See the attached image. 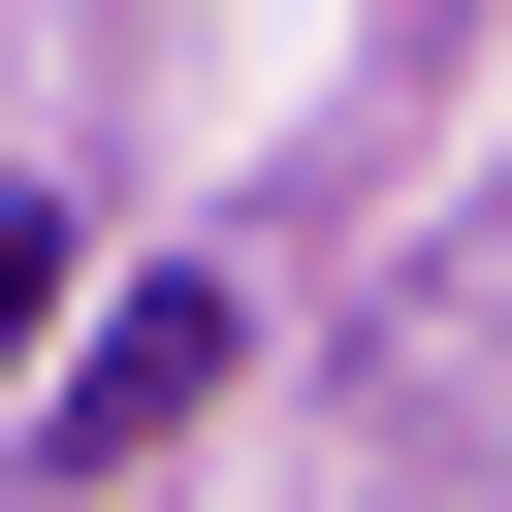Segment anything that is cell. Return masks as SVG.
I'll list each match as a JSON object with an SVG mask.
<instances>
[{
    "mask_svg": "<svg viewBox=\"0 0 512 512\" xmlns=\"http://www.w3.org/2000/svg\"><path fill=\"white\" fill-rule=\"evenodd\" d=\"M32 320H64V224H32V192H0V384H32Z\"/></svg>",
    "mask_w": 512,
    "mask_h": 512,
    "instance_id": "7a4b0ae2",
    "label": "cell"
},
{
    "mask_svg": "<svg viewBox=\"0 0 512 512\" xmlns=\"http://www.w3.org/2000/svg\"><path fill=\"white\" fill-rule=\"evenodd\" d=\"M192 384H224V288H128V352H96V448H192Z\"/></svg>",
    "mask_w": 512,
    "mask_h": 512,
    "instance_id": "6da1fadb",
    "label": "cell"
}]
</instances>
